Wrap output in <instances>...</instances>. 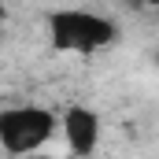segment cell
I'll return each instance as SVG.
<instances>
[{
    "label": "cell",
    "mask_w": 159,
    "mask_h": 159,
    "mask_svg": "<svg viewBox=\"0 0 159 159\" xmlns=\"http://www.w3.org/2000/svg\"><path fill=\"white\" fill-rule=\"evenodd\" d=\"M44 34L63 56H96L119 41V22L96 7H52L44 15Z\"/></svg>",
    "instance_id": "1"
},
{
    "label": "cell",
    "mask_w": 159,
    "mask_h": 159,
    "mask_svg": "<svg viewBox=\"0 0 159 159\" xmlns=\"http://www.w3.org/2000/svg\"><path fill=\"white\" fill-rule=\"evenodd\" d=\"M56 137V111L41 104H11L0 111V148L11 156L41 152Z\"/></svg>",
    "instance_id": "2"
},
{
    "label": "cell",
    "mask_w": 159,
    "mask_h": 159,
    "mask_svg": "<svg viewBox=\"0 0 159 159\" xmlns=\"http://www.w3.org/2000/svg\"><path fill=\"white\" fill-rule=\"evenodd\" d=\"M56 133H63V141L74 156H93L104 137L100 111H93L89 104H70V107H63V115H56Z\"/></svg>",
    "instance_id": "3"
},
{
    "label": "cell",
    "mask_w": 159,
    "mask_h": 159,
    "mask_svg": "<svg viewBox=\"0 0 159 159\" xmlns=\"http://www.w3.org/2000/svg\"><path fill=\"white\" fill-rule=\"evenodd\" d=\"M0 19H7V0H0Z\"/></svg>",
    "instance_id": "4"
}]
</instances>
